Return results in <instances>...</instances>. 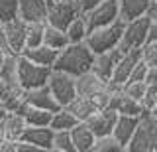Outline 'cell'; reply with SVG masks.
<instances>
[{"mask_svg": "<svg viewBox=\"0 0 157 152\" xmlns=\"http://www.w3.org/2000/svg\"><path fill=\"white\" fill-rule=\"evenodd\" d=\"M24 57H28L29 61L37 63V65H45V67H53V63L57 60V50H51L47 47L45 43H39V46H33V47H24L22 51Z\"/></svg>", "mask_w": 157, "mask_h": 152, "instance_id": "ffe728a7", "label": "cell"}, {"mask_svg": "<svg viewBox=\"0 0 157 152\" xmlns=\"http://www.w3.org/2000/svg\"><path fill=\"white\" fill-rule=\"evenodd\" d=\"M65 109L71 111L73 115L77 117V121H86L90 115H94V113L98 111L90 97H82V95H77L69 105H65Z\"/></svg>", "mask_w": 157, "mask_h": 152, "instance_id": "44dd1931", "label": "cell"}, {"mask_svg": "<svg viewBox=\"0 0 157 152\" xmlns=\"http://www.w3.org/2000/svg\"><path fill=\"white\" fill-rule=\"evenodd\" d=\"M51 150H55V152H75V146H73V140H71V130H53Z\"/></svg>", "mask_w": 157, "mask_h": 152, "instance_id": "4316f807", "label": "cell"}, {"mask_svg": "<svg viewBox=\"0 0 157 152\" xmlns=\"http://www.w3.org/2000/svg\"><path fill=\"white\" fill-rule=\"evenodd\" d=\"M144 16H147L149 20H157V0H149V4H147Z\"/></svg>", "mask_w": 157, "mask_h": 152, "instance_id": "d590c367", "label": "cell"}, {"mask_svg": "<svg viewBox=\"0 0 157 152\" xmlns=\"http://www.w3.org/2000/svg\"><path fill=\"white\" fill-rule=\"evenodd\" d=\"M149 0H118V6H120V18L122 20H132L137 18L145 12Z\"/></svg>", "mask_w": 157, "mask_h": 152, "instance_id": "603a6c76", "label": "cell"}, {"mask_svg": "<svg viewBox=\"0 0 157 152\" xmlns=\"http://www.w3.org/2000/svg\"><path fill=\"white\" fill-rule=\"evenodd\" d=\"M145 91H147L145 81H126L124 83V93L128 97H132V99H136V101H141V97L145 95Z\"/></svg>", "mask_w": 157, "mask_h": 152, "instance_id": "f546056e", "label": "cell"}, {"mask_svg": "<svg viewBox=\"0 0 157 152\" xmlns=\"http://www.w3.org/2000/svg\"><path fill=\"white\" fill-rule=\"evenodd\" d=\"M43 43H45L47 47H51V50H63V47L69 43V38L65 30H59L55 26H49L45 24V28H43Z\"/></svg>", "mask_w": 157, "mask_h": 152, "instance_id": "7402d4cb", "label": "cell"}, {"mask_svg": "<svg viewBox=\"0 0 157 152\" xmlns=\"http://www.w3.org/2000/svg\"><path fill=\"white\" fill-rule=\"evenodd\" d=\"M141 60L147 65H157V40L153 42H145L141 46Z\"/></svg>", "mask_w": 157, "mask_h": 152, "instance_id": "4dcf8cb0", "label": "cell"}, {"mask_svg": "<svg viewBox=\"0 0 157 152\" xmlns=\"http://www.w3.org/2000/svg\"><path fill=\"white\" fill-rule=\"evenodd\" d=\"M10 47L6 43V38H4V30H2V22H0V65H2V61L6 60V55H10Z\"/></svg>", "mask_w": 157, "mask_h": 152, "instance_id": "d6a6232c", "label": "cell"}, {"mask_svg": "<svg viewBox=\"0 0 157 152\" xmlns=\"http://www.w3.org/2000/svg\"><path fill=\"white\" fill-rule=\"evenodd\" d=\"M51 73V67L45 65H37V63L29 61L28 57H24L22 53L16 55V75H18V83L24 91L36 89L47 83V77Z\"/></svg>", "mask_w": 157, "mask_h": 152, "instance_id": "277c9868", "label": "cell"}, {"mask_svg": "<svg viewBox=\"0 0 157 152\" xmlns=\"http://www.w3.org/2000/svg\"><path fill=\"white\" fill-rule=\"evenodd\" d=\"M124 24L126 20L118 18L112 24L108 26H102V28H94L86 34L85 42L86 46L92 50V53H100V51H106V50H112L116 47L122 40V32H124Z\"/></svg>", "mask_w": 157, "mask_h": 152, "instance_id": "3957f363", "label": "cell"}, {"mask_svg": "<svg viewBox=\"0 0 157 152\" xmlns=\"http://www.w3.org/2000/svg\"><path fill=\"white\" fill-rule=\"evenodd\" d=\"M94 138L96 136L92 134V130L88 129L85 121H78L71 129V140H73V146H75V152H90Z\"/></svg>", "mask_w": 157, "mask_h": 152, "instance_id": "d6986e66", "label": "cell"}, {"mask_svg": "<svg viewBox=\"0 0 157 152\" xmlns=\"http://www.w3.org/2000/svg\"><path fill=\"white\" fill-rule=\"evenodd\" d=\"M144 81L147 83V85H157V65H147Z\"/></svg>", "mask_w": 157, "mask_h": 152, "instance_id": "836d02e7", "label": "cell"}, {"mask_svg": "<svg viewBox=\"0 0 157 152\" xmlns=\"http://www.w3.org/2000/svg\"><path fill=\"white\" fill-rule=\"evenodd\" d=\"M47 87H49L51 95L55 97V101L61 107L69 105V103L77 97L75 77L69 75V73H65V71L51 69V73H49V77H47Z\"/></svg>", "mask_w": 157, "mask_h": 152, "instance_id": "8992f818", "label": "cell"}, {"mask_svg": "<svg viewBox=\"0 0 157 152\" xmlns=\"http://www.w3.org/2000/svg\"><path fill=\"white\" fill-rule=\"evenodd\" d=\"M77 117L73 115L71 111H67L65 107H61L59 111H55L51 115V121H49V126L53 130H71L73 126L77 125Z\"/></svg>", "mask_w": 157, "mask_h": 152, "instance_id": "cb8c5ba5", "label": "cell"}, {"mask_svg": "<svg viewBox=\"0 0 157 152\" xmlns=\"http://www.w3.org/2000/svg\"><path fill=\"white\" fill-rule=\"evenodd\" d=\"M94 53L86 46V42H75V43H67L63 50H59L57 60L53 63L51 69L57 71H65L69 75L77 77L81 73H85L90 69Z\"/></svg>", "mask_w": 157, "mask_h": 152, "instance_id": "6da1fadb", "label": "cell"}, {"mask_svg": "<svg viewBox=\"0 0 157 152\" xmlns=\"http://www.w3.org/2000/svg\"><path fill=\"white\" fill-rule=\"evenodd\" d=\"M24 97H26V101H28L29 107H37V109H45V111H51V113H55V111L61 109V105L55 101V97L51 95V91H49L47 83L41 85V87H36V89L26 91Z\"/></svg>", "mask_w": 157, "mask_h": 152, "instance_id": "9a60e30c", "label": "cell"}, {"mask_svg": "<svg viewBox=\"0 0 157 152\" xmlns=\"http://www.w3.org/2000/svg\"><path fill=\"white\" fill-rule=\"evenodd\" d=\"M51 138H53V129L51 126H26L24 132L20 134L18 140L29 142V144L37 146L41 152L51 150Z\"/></svg>", "mask_w": 157, "mask_h": 152, "instance_id": "4fadbf2b", "label": "cell"}, {"mask_svg": "<svg viewBox=\"0 0 157 152\" xmlns=\"http://www.w3.org/2000/svg\"><path fill=\"white\" fill-rule=\"evenodd\" d=\"M43 28L45 22H29L26 32V47H33L43 43Z\"/></svg>", "mask_w": 157, "mask_h": 152, "instance_id": "f1b7e54d", "label": "cell"}, {"mask_svg": "<svg viewBox=\"0 0 157 152\" xmlns=\"http://www.w3.org/2000/svg\"><path fill=\"white\" fill-rule=\"evenodd\" d=\"M157 40V20H149V28H147V40L145 42H153Z\"/></svg>", "mask_w": 157, "mask_h": 152, "instance_id": "8d00e7d4", "label": "cell"}, {"mask_svg": "<svg viewBox=\"0 0 157 152\" xmlns=\"http://www.w3.org/2000/svg\"><path fill=\"white\" fill-rule=\"evenodd\" d=\"M108 109L116 111L118 115H134V117H140L144 109H141V103L128 97L124 89L122 91H116V93H110V101H108Z\"/></svg>", "mask_w": 157, "mask_h": 152, "instance_id": "e0dca14e", "label": "cell"}, {"mask_svg": "<svg viewBox=\"0 0 157 152\" xmlns=\"http://www.w3.org/2000/svg\"><path fill=\"white\" fill-rule=\"evenodd\" d=\"M75 85H77V95H82V97H94L98 93L108 89V81L102 79V77H98L92 69L77 75Z\"/></svg>", "mask_w": 157, "mask_h": 152, "instance_id": "8fae6325", "label": "cell"}, {"mask_svg": "<svg viewBox=\"0 0 157 152\" xmlns=\"http://www.w3.org/2000/svg\"><path fill=\"white\" fill-rule=\"evenodd\" d=\"M141 60V47H137V50H130V51H124L122 53V57L118 60L114 71H112V77L108 81H114V83H120V85H124L128 81V77H130L132 69H134V65L137 61Z\"/></svg>", "mask_w": 157, "mask_h": 152, "instance_id": "5bb4252c", "label": "cell"}, {"mask_svg": "<svg viewBox=\"0 0 157 152\" xmlns=\"http://www.w3.org/2000/svg\"><path fill=\"white\" fill-rule=\"evenodd\" d=\"M145 71H147V63H145L144 60H140V61L134 65V69H132L130 77H128V81H144Z\"/></svg>", "mask_w": 157, "mask_h": 152, "instance_id": "1f68e13d", "label": "cell"}, {"mask_svg": "<svg viewBox=\"0 0 157 152\" xmlns=\"http://www.w3.org/2000/svg\"><path fill=\"white\" fill-rule=\"evenodd\" d=\"M116 119H118V113L106 107V109H98L94 115H90L85 122L88 125V129L92 130L94 136H104V134H112Z\"/></svg>", "mask_w": 157, "mask_h": 152, "instance_id": "7c38bea8", "label": "cell"}, {"mask_svg": "<svg viewBox=\"0 0 157 152\" xmlns=\"http://www.w3.org/2000/svg\"><path fill=\"white\" fill-rule=\"evenodd\" d=\"M147 28H149V18L147 16H137L132 20H126L124 24V32H122V40L118 43L122 51H130L141 47L147 40Z\"/></svg>", "mask_w": 157, "mask_h": 152, "instance_id": "5b68a950", "label": "cell"}, {"mask_svg": "<svg viewBox=\"0 0 157 152\" xmlns=\"http://www.w3.org/2000/svg\"><path fill=\"white\" fill-rule=\"evenodd\" d=\"M51 115H53L51 111L37 109V107H28V111L24 113V119H26V125H29V126H49Z\"/></svg>", "mask_w": 157, "mask_h": 152, "instance_id": "484cf974", "label": "cell"}, {"mask_svg": "<svg viewBox=\"0 0 157 152\" xmlns=\"http://www.w3.org/2000/svg\"><path fill=\"white\" fill-rule=\"evenodd\" d=\"M77 16H81L77 0H53V2L47 6L45 24L55 26L59 30H65Z\"/></svg>", "mask_w": 157, "mask_h": 152, "instance_id": "52a82bcc", "label": "cell"}, {"mask_svg": "<svg viewBox=\"0 0 157 152\" xmlns=\"http://www.w3.org/2000/svg\"><path fill=\"white\" fill-rule=\"evenodd\" d=\"M2 30H4V38L12 53H18L26 47V32H28V22L22 20L20 16L12 18L8 22H2Z\"/></svg>", "mask_w": 157, "mask_h": 152, "instance_id": "9c48e42d", "label": "cell"}, {"mask_svg": "<svg viewBox=\"0 0 157 152\" xmlns=\"http://www.w3.org/2000/svg\"><path fill=\"white\" fill-rule=\"evenodd\" d=\"M130 152H157V117L153 113H141L130 142L126 144Z\"/></svg>", "mask_w": 157, "mask_h": 152, "instance_id": "7a4b0ae2", "label": "cell"}, {"mask_svg": "<svg viewBox=\"0 0 157 152\" xmlns=\"http://www.w3.org/2000/svg\"><path fill=\"white\" fill-rule=\"evenodd\" d=\"M90 152H124V146L112 134H104V136H96L94 138Z\"/></svg>", "mask_w": 157, "mask_h": 152, "instance_id": "83f0119b", "label": "cell"}, {"mask_svg": "<svg viewBox=\"0 0 157 152\" xmlns=\"http://www.w3.org/2000/svg\"><path fill=\"white\" fill-rule=\"evenodd\" d=\"M153 115H155V117H157V109H155V111H153Z\"/></svg>", "mask_w": 157, "mask_h": 152, "instance_id": "74e56055", "label": "cell"}, {"mask_svg": "<svg viewBox=\"0 0 157 152\" xmlns=\"http://www.w3.org/2000/svg\"><path fill=\"white\" fill-rule=\"evenodd\" d=\"M122 51L120 47H112V50H106V51H100V53H94V60H92V65L90 69L96 73L98 77H102V79H110L112 77V71H114L118 60L122 57Z\"/></svg>", "mask_w": 157, "mask_h": 152, "instance_id": "30bf717a", "label": "cell"}, {"mask_svg": "<svg viewBox=\"0 0 157 152\" xmlns=\"http://www.w3.org/2000/svg\"><path fill=\"white\" fill-rule=\"evenodd\" d=\"M47 0H18V16L29 22H45L47 16Z\"/></svg>", "mask_w": 157, "mask_h": 152, "instance_id": "2e32d148", "label": "cell"}, {"mask_svg": "<svg viewBox=\"0 0 157 152\" xmlns=\"http://www.w3.org/2000/svg\"><path fill=\"white\" fill-rule=\"evenodd\" d=\"M65 34H67V38H69V43L85 42V38H86V34H88V28H86V22H85V18H82V14H81V16H77L75 20L65 28Z\"/></svg>", "mask_w": 157, "mask_h": 152, "instance_id": "d4e9b609", "label": "cell"}, {"mask_svg": "<svg viewBox=\"0 0 157 152\" xmlns=\"http://www.w3.org/2000/svg\"><path fill=\"white\" fill-rule=\"evenodd\" d=\"M78 2V10H81V14H85V12H88L90 8H94L96 4H100L102 0H77Z\"/></svg>", "mask_w": 157, "mask_h": 152, "instance_id": "e575fe53", "label": "cell"}, {"mask_svg": "<svg viewBox=\"0 0 157 152\" xmlns=\"http://www.w3.org/2000/svg\"><path fill=\"white\" fill-rule=\"evenodd\" d=\"M86 22L88 32L94 30V28H102L108 26L114 20L120 18V6H118V0H102L100 4H96L94 8H90L88 12L82 14Z\"/></svg>", "mask_w": 157, "mask_h": 152, "instance_id": "ba28073f", "label": "cell"}, {"mask_svg": "<svg viewBox=\"0 0 157 152\" xmlns=\"http://www.w3.org/2000/svg\"><path fill=\"white\" fill-rule=\"evenodd\" d=\"M137 122H140V117H134V115H118V119L114 122V129H112V136L124 146L126 150V144L130 142L132 134H134Z\"/></svg>", "mask_w": 157, "mask_h": 152, "instance_id": "ac0fdd59", "label": "cell"}]
</instances>
